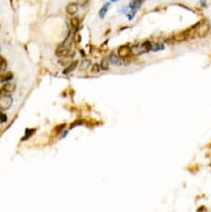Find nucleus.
<instances>
[{
	"label": "nucleus",
	"mask_w": 211,
	"mask_h": 212,
	"mask_svg": "<svg viewBox=\"0 0 211 212\" xmlns=\"http://www.w3.org/2000/svg\"><path fill=\"white\" fill-rule=\"evenodd\" d=\"M109 59H110V61H111V63H112V64H114V65L120 66V64H121V62H120V58H119V56L115 54L114 53H112L111 54H110Z\"/></svg>",
	"instance_id": "7"
},
{
	"label": "nucleus",
	"mask_w": 211,
	"mask_h": 212,
	"mask_svg": "<svg viewBox=\"0 0 211 212\" xmlns=\"http://www.w3.org/2000/svg\"><path fill=\"white\" fill-rule=\"evenodd\" d=\"M13 104V98L9 95H3L0 97V108L6 110Z\"/></svg>",
	"instance_id": "4"
},
{
	"label": "nucleus",
	"mask_w": 211,
	"mask_h": 212,
	"mask_svg": "<svg viewBox=\"0 0 211 212\" xmlns=\"http://www.w3.org/2000/svg\"><path fill=\"white\" fill-rule=\"evenodd\" d=\"M152 44L149 41L142 42L141 44H136L131 48V53L133 55H141L143 53H147L151 49Z\"/></svg>",
	"instance_id": "2"
},
{
	"label": "nucleus",
	"mask_w": 211,
	"mask_h": 212,
	"mask_svg": "<svg viewBox=\"0 0 211 212\" xmlns=\"http://www.w3.org/2000/svg\"><path fill=\"white\" fill-rule=\"evenodd\" d=\"M132 1H133V0H132ZM142 1H145V0H142Z\"/></svg>",
	"instance_id": "21"
},
{
	"label": "nucleus",
	"mask_w": 211,
	"mask_h": 212,
	"mask_svg": "<svg viewBox=\"0 0 211 212\" xmlns=\"http://www.w3.org/2000/svg\"><path fill=\"white\" fill-rule=\"evenodd\" d=\"M6 66H7V63H6L5 60L0 57V70H3L6 67Z\"/></svg>",
	"instance_id": "17"
},
{
	"label": "nucleus",
	"mask_w": 211,
	"mask_h": 212,
	"mask_svg": "<svg viewBox=\"0 0 211 212\" xmlns=\"http://www.w3.org/2000/svg\"><path fill=\"white\" fill-rule=\"evenodd\" d=\"M110 6V3H105L104 5L102 6V8H101V9L99 10V17L101 18V19H104L105 16H106V14H107V11H108V8H109Z\"/></svg>",
	"instance_id": "10"
},
{
	"label": "nucleus",
	"mask_w": 211,
	"mask_h": 212,
	"mask_svg": "<svg viewBox=\"0 0 211 212\" xmlns=\"http://www.w3.org/2000/svg\"><path fill=\"white\" fill-rule=\"evenodd\" d=\"M100 67H101L102 69H103V70H107V69L109 68V62H108V60H107V58L102 59V62H101V65H100Z\"/></svg>",
	"instance_id": "14"
},
{
	"label": "nucleus",
	"mask_w": 211,
	"mask_h": 212,
	"mask_svg": "<svg viewBox=\"0 0 211 212\" xmlns=\"http://www.w3.org/2000/svg\"><path fill=\"white\" fill-rule=\"evenodd\" d=\"M131 54V48L128 46H121L118 48V56L121 58H125Z\"/></svg>",
	"instance_id": "5"
},
{
	"label": "nucleus",
	"mask_w": 211,
	"mask_h": 212,
	"mask_svg": "<svg viewBox=\"0 0 211 212\" xmlns=\"http://www.w3.org/2000/svg\"><path fill=\"white\" fill-rule=\"evenodd\" d=\"M164 49V45L163 44H160V43H156L155 45H153L151 47V50L154 51V52H157V51L162 50Z\"/></svg>",
	"instance_id": "15"
},
{
	"label": "nucleus",
	"mask_w": 211,
	"mask_h": 212,
	"mask_svg": "<svg viewBox=\"0 0 211 212\" xmlns=\"http://www.w3.org/2000/svg\"><path fill=\"white\" fill-rule=\"evenodd\" d=\"M209 29H210V25L209 24V22L205 20V21L200 22L190 30L193 32V34H195L197 37H204L208 34Z\"/></svg>",
	"instance_id": "1"
},
{
	"label": "nucleus",
	"mask_w": 211,
	"mask_h": 212,
	"mask_svg": "<svg viewBox=\"0 0 211 212\" xmlns=\"http://www.w3.org/2000/svg\"><path fill=\"white\" fill-rule=\"evenodd\" d=\"M71 24H72V26L74 27V28H78L79 26V20L77 18H74V19H72L71 21Z\"/></svg>",
	"instance_id": "18"
},
{
	"label": "nucleus",
	"mask_w": 211,
	"mask_h": 212,
	"mask_svg": "<svg viewBox=\"0 0 211 212\" xmlns=\"http://www.w3.org/2000/svg\"><path fill=\"white\" fill-rule=\"evenodd\" d=\"M90 65H91V62H90V60H83V61H82V63H81L80 64V68L82 69V70L87 69Z\"/></svg>",
	"instance_id": "13"
},
{
	"label": "nucleus",
	"mask_w": 211,
	"mask_h": 212,
	"mask_svg": "<svg viewBox=\"0 0 211 212\" xmlns=\"http://www.w3.org/2000/svg\"><path fill=\"white\" fill-rule=\"evenodd\" d=\"M111 2H112V3H116V2H117V1H119V0H110Z\"/></svg>",
	"instance_id": "20"
},
{
	"label": "nucleus",
	"mask_w": 211,
	"mask_h": 212,
	"mask_svg": "<svg viewBox=\"0 0 211 212\" xmlns=\"http://www.w3.org/2000/svg\"><path fill=\"white\" fill-rule=\"evenodd\" d=\"M78 8H78V5L77 3H69V4L67 6V12L68 14H70V15H74L75 13H78Z\"/></svg>",
	"instance_id": "6"
},
{
	"label": "nucleus",
	"mask_w": 211,
	"mask_h": 212,
	"mask_svg": "<svg viewBox=\"0 0 211 212\" xmlns=\"http://www.w3.org/2000/svg\"><path fill=\"white\" fill-rule=\"evenodd\" d=\"M2 90L4 92V93H13L14 90H15V85L14 83H11V82H7L6 84H4L2 88Z\"/></svg>",
	"instance_id": "8"
},
{
	"label": "nucleus",
	"mask_w": 211,
	"mask_h": 212,
	"mask_svg": "<svg viewBox=\"0 0 211 212\" xmlns=\"http://www.w3.org/2000/svg\"><path fill=\"white\" fill-rule=\"evenodd\" d=\"M100 67H99L98 64H94L93 66H92V68H91V72H95V73L99 72V71H100Z\"/></svg>",
	"instance_id": "19"
},
{
	"label": "nucleus",
	"mask_w": 211,
	"mask_h": 212,
	"mask_svg": "<svg viewBox=\"0 0 211 212\" xmlns=\"http://www.w3.org/2000/svg\"><path fill=\"white\" fill-rule=\"evenodd\" d=\"M70 48H71V42L67 40L57 47L56 50V54L57 56H60V57L67 56L69 53Z\"/></svg>",
	"instance_id": "3"
},
{
	"label": "nucleus",
	"mask_w": 211,
	"mask_h": 212,
	"mask_svg": "<svg viewBox=\"0 0 211 212\" xmlns=\"http://www.w3.org/2000/svg\"><path fill=\"white\" fill-rule=\"evenodd\" d=\"M7 120H8L7 115L4 114L3 112H1V111H0V122L3 123V122H7Z\"/></svg>",
	"instance_id": "16"
},
{
	"label": "nucleus",
	"mask_w": 211,
	"mask_h": 212,
	"mask_svg": "<svg viewBox=\"0 0 211 212\" xmlns=\"http://www.w3.org/2000/svg\"><path fill=\"white\" fill-rule=\"evenodd\" d=\"M189 37V34H188V32H179V33H177V34L175 35V40L177 41V42H183L184 40L187 39V37Z\"/></svg>",
	"instance_id": "9"
},
{
	"label": "nucleus",
	"mask_w": 211,
	"mask_h": 212,
	"mask_svg": "<svg viewBox=\"0 0 211 212\" xmlns=\"http://www.w3.org/2000/svg\"><path fill=\"white\" fill-rule=\"evenodd\" d=\"M14 75L11 72H7V73H3V74H0V82H4L10 81L11 79H13Z\"/></svg>",
	"instance_id": "12"
},
{
	"label": "nucleus",
	"mask_w": 211,
	"mask_h": 212,
	"mask_svg": "<svg viewBox=\"0 0 211 212\" xmlns=\"http://www.w3.org/2000/svg\"><path fill=\"white\" fill-rule=\"evenodd\" d=\"M78 61H73L72 63L70 64L69 66L67 67H66V69H65L64 71H63V73L64 74H68V73H70V72H72L74 69L78 67Z\"/></svg>",
	"instance_id": "11"
}]
</instances>
